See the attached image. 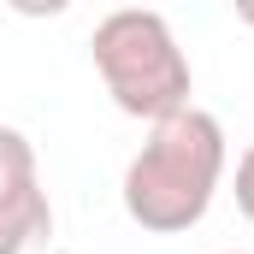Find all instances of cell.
Here are the masks:
<instances>
[{"label": "cell", "instance_id": "cell-1", "mask_svg": "<svg viewBox=\"0 0 254 254\" xmlns=\"http://www.w3.org/2000/svg\"><path fill=\"white\" fill-rule=\"evenodd\" d=\"M225 125L201 107H184L160 125H148V142L125 166V213L154 231L178 237L207 219L213 195L225 184Z\"/></svg>", "mask_w": 254, "mask_h": 254}, {"label": "cell", "instance_id": "cell-2", "mask_svg": "<svg viewBox=\"0 0 254 254\" xmlns=\"http://www.w3.org/2000/svg\"><path fill=\"white\" fill-rule=\"evenodd\" d=\"M89 60L101 71L113 107L125 119H142V125H160L172 113L195 107V71L190 54L178 48L166 12H148V6H119L95 24L89 36Z\"/></svg>", "mask_w": 254, "mask_h": 254}, {"label": "cell", "instance_id": "cell-3", "mask_svg": "<svg viewBox=\"0 0 254 254\" xmlns=\"http://www.w3.org/2000/svg\"><path fill=\"white\" fill-rule=\"evenodd\" d=\"M54 237V207L36 172L30 136L0 125V254H30Z\"/></svg>", "mask_w": 254, "mask_h": 254}, {"label": "cell", "instance_id": "cell-4", "mask_svg": "<svg viewBox=\"0 0 254 254\" xmlns=\"http://www.w3.org/2000/svg\"><path fill=\"white\" fill-rule=\"evenodd\" d=\"M231 195H237V213L254 225V142L243 148V160H237V190Z\"/></svg>", "mask_w": 254, "mask_h": 254}, {"label": "cell", "instance_id": "cell-5", "mask_svg": "<svg viewBox=\"0 0 254 254\" xmlns=\"http://www.w3.org/2000/svg\"><path fill=\"white\" fill-rule=\"evenodd\" d=\"M237 24H249V30H254V0H243V6H237Z\"/></svg>", "mask_w": 254, "mask_h": 254}, {"label": "cell", "instance_id": "cell-6", "mask_svg": "<svg viewBox=\"0 0 254 254\" xmlns=\"http://www.w3.org/2000/svg\"><path fill=\"white\" fill-rule=\"evenodd\" d=\"M225 254H237V249H225Z\"/></svg>", "mask_w": 254, "mask_h": 254}]
</instances>
